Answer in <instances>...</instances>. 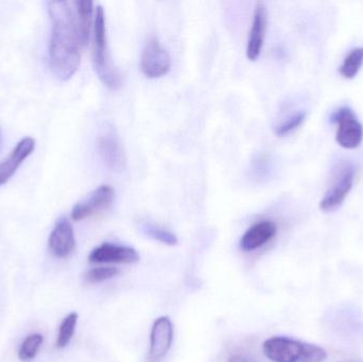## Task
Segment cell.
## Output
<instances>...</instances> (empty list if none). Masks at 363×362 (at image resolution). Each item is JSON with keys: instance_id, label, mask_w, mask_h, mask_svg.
Instances as JSON below:
<instances>
[{"instance_id": "obj_20", "label": "cell", "mask_w": 363, "mask_h": 362, "mask_svg": "<svg viewBox=\"0 0 363 362\" xmlns=\"http://www.w3.org/2000/svg\"><path fill=\"white\" fill-rule=\"evenodd\" d=\"M143 231L149 237L153 238L157 242H161L162 244H168V246H176L179 242L178 237L174 233L161 229V227H155V225H143Z\"/></svg>"}, {"instance_id": "obj_2", "label": "cell", "mask_w": 363, "mask_h": 362, "mask_svg": "<svg viewBox=\"0 0 363 362\" xmlns=\"http://www.w3.org/2000/svg\"><path fill=\"white\" fill-rule=\"evenodd\" d=\"M262 351L272 362H324L328 358V353L321 346L287 337L266 340Z\"/></svg>"}, {"instance_id": "obj_23", "label": "cell", "mask_w": 363, "mask_h": 362, "mask_svg": "<svg viewBox=\"0 0 363 362\" xmlns=\"http://www.w3.org/2000/svg\"><path fill=\"white\" fill-rule=\"evenodd\" d=\"M342 362H359V361H342Z\"/></svg>"}, {"instance_id": "obj_4", "label": "cell", "mask_w": 363, "mask_h": 362, "mask_svg": "<svg viewBox=\"0 0 363 362\" xmlns=\"http://www.w3.org/2000/svg\"><path fill=\"white\" fill-rule=\"evenodd\" d=\"M356 170L350 162L336 164L332 172L330 185L320 202V210L332 213L338 210L347 199L355 182Z\"/></svg>"}, {"instance_id": "obj_13", "label": "cell", "mask_w": 363, "mask_h": 362, "mask_svg": "<svg viewBox=\"0 0 363 362\" xmlns=\"http://www.w3.org/2000/svg\"><path fill=\"white\" fill-rule=\"evenodd\" d=\"M35 149V140L25 137L13 149L8 157L0 163V186L6 184L18 169L19 166L31 155Z\"/></svg>"}, {"instance_id": "obj_16", "label": "cell", "mask_w": 363, "mask_h": 362, "mask_svg": "<svg viewBox=\"0 0 363 362\" xmlns=\"http://www.w3.org/2000/svg\"><path fill=\"white\" fill-rule=\"evenodd\" d=\"M363 65V47L352 49L343 60L340 66V74L343 78L354 79Z\"/></svg>"}, {"instance_id": "obj_8", "label": "cell", "mask_w": 363, "mask_h": 362, "mask_svg": "<svg viewBox=\"0 0 363 362\" xmlns=\"http://www.w3.org/2000/svg\"><path fill=\"white\" fill-rule=\"evenodd\" d=\"M115 191L111 185H101L97 187L86 199L79 202L72 210V218L74 221L84 220L98 213L104 212L110 208L114 201Z\"/></svg>"}, {"instance_id": "obj_9", "label": "cell", "mask_w": 363, "mask_h": 362, "mask_svg": "<svg viewBox=\"0 0 363 362\" xmlns=\"http://www.w3.org/2000/svg\"><path fill=\"white\" fill-rule=\"evenodd\" d=\"M174 341V325L168 317L157 319L150 334V350L148 359L157 362L169 352Z\"/></svg>"}, {"instance_id": "obj_6", "label": "cell", "mask_w": 363, "mask_h": 362, "mask_svg": "<svg viewBox=\"0 0 363 362\" xmlns=\"http://www.w3.org/2000/svg\"><path fill=\"white\" fill-rule=\"evenodd\" d=\"M332 120L338 125L336 140L339 146L353 150L362 145L363 127L351 108H341L333 115Z\"/></svg>"}, {"instance_id": "obj_17", "label": "cell", "mask_w": 363, "mask_h": 362, "mask_svg": "<svg viewBox=\"0 0 363 362\" xmlns=\"http://www.w3.org/2000/svg\"><path fill=\"white\" fill-rule=\"evenodd\" d=\"M43 342H44V338L40 334H32V335L28 336L19 348V361L23 362L33 361L38 355Z\"/></svg>"}, {"instance_id": "obj_19", "label": "cell", "mask_w": 363, "mask_h": 362, "mask_svg": "<svg viewBox=\"0 0 363 362\" xmlns=\"http://www.w3.org/2000/svg\"><path fill=\"white\" fill-rule=\"evenodd\" d=\"M121 273L118 268L115 267H99L94 268L84 274V281L89 284H99L111 280Z\"/></svg>"}, {"instance_id": "obj_18", "label": "cell", "mask_w": 363, "mask_h": 362, "mask_svg": "<svg viewBox=\"0 0 363 362\" xmlns=\"http://www.w3.org/2000/svg\"><path fill=\"white\" fill-rule=\"evenodd\" d=\"M77 323H78V314L72 312L68 315L63 322L60 325L59 335L57 339V348L64 349L69 344L76 332Z\"/></svg>"}, {"instance_id": "obj_3", "label": "cell", "mask_w": 363, "mask_h": 362, "mask_svg": "<svg viewBox=\"0 0 363 362\" xmlns=\"http://www.w3.org/2000/svg\"><path fill=\"white\" fill-rule=\"evenodd\" d=\"M94 66L100 80L112 89L121 86V76L113 66L106 43V13L101 6L96 9L94 19Z\"/></svg>"}, {"instance_id": "obj_10", "label": "cell", "mask_w": 363, "mask_h": 362, "mask_svg": "<svg viewBox=\"0 0 363 362\" xmlns=\"http://www.w3.org/2000/svg\"><path fill=\"white\" fill-rule=\"evenodd\" d=\"M267 26H268V10L264 2L257 1L254 8L253 23L249 33L247 44V57L251 61L259 57L266 38Z\"/></svg>"}, {"instance_id": "obj_7", "label": "cell", "mask_w": 363, "mask_h": 362, "mask_svg": "<svg viewBox=\"0 0 363 362\" xmlns=\"http://www.w3.org/2000/svg\"><path fill=\"white\" fill-rule=\"evenodd\" d=\"M98 152L108 169L123 171L127 165V155L123 142L112 128L104 130L97 140Z\"/></svg>"}, {"instance_id": "obj_12", "label": "cell", "mask_w": 363, "mask_h": 362, "mask_svg": "<svg viewBox=\"0 0 363 362\" xmlns=\"http://www.w3.org/2000/svg\"><path fill=\"white\" fill-rule=\"evenodd\" d=\"M140 257L138 251L131 247L118 244H102L91 251L89 256L91 263L98 264H136Z\"/></svg>"}, {"instance_id": "obj_15", "label": "cell", "mask_w": 363, "mask_h": 362, "mask_svg": "<svg viewBox=\"0 0 363 362\" xmlns=\"http://www.w3.org/2000/svg\"><path fill=\"white\" fill-rule=\"evenodd\" d=\"M74 6H76L77 17H78L81 45L84 47L89 43V33H91L94 4L89 0H79V1H74Z\"/></svg>"}, {"instance_id": "obj_1", "label": "cell", "mask_w": 363, "mask_h": 362, "mask_svg": "<svg viewBox=\"0 0 363 362\" xmlns=\"http://www.w3.org/2000/svg\"><path fill=\"white\" fill-rule=\"evenodd\" d=\"M48 12L52 21L49 63L60 80H69L80 66L82 47L74 1H49Z\"/></svg>"}, {"instance_id": "obj_11", "label": "cell", "mask_w": 363, "mask_h": 362, "mask_svg": "<svg viewBox=\"0 0 363 362\" xmlns=\"http://www.w3.org/2000/svg\"><path fill=\"white\" fill-rule=\"evenodd\" d=\"M50 252L57 259H66L76 249L74 227L68 219L61 218L57 221L48 239Z\"/></svg>"}, {"instance_id": "obj_22", "label": "cell", "mask_w": 363, "mask_h": 362, "mask_svg": "<svg viewBox=\"0 0 363 362\" xmlns=\"http://www.w3.org/2000/svg\"><path fill=\"white\" fill-rule=\"evenodd\" d=\"M228 362H250L249 359L245 358V356H241V355H235V356H232L230 358Z\"/></svg>"}, {"instance_id": "obj_5", "label": "cell", "mask_w": 363, "mask_h": 362, "mask_svg": "<svg viewBox=\"0 0 363 362\" xmlns=\"http://www.w3.org/2000/svg\"><path fill=\"white\" fill-rule=\"evenodd\" d=\"M172 57L157 38H149L140 55V69L150 79L161 78L169 72Z\"/></svg>"}, {"instance_id": "obj_21", "label": "cell", "mask_w": 363, "mask_h": 362, "mask_svg": "<svg viewBox=\"0 0 363 362\" xmlns=\"http://www.w3.org/2000/svg\"><path fill=\"white\" fill-rule=\"evenodd\" d=\"M306 119V113L300 112L290 116L287 120L275 128V133L279 136H286L298 129Z\"/></svg>"}, {"instance_id": "obj_14", "label": "cell", "mask_w": 363, "mask_h": 362, "mask_svg": "<svg viewBox=\"0 0 363 362\" xmlns=\"http://www.w3.org/2000/svg\"><path fill=\"white\" fill-rule=\"evenodd\" d=\"M277 233V227L273 221L264 220L252 225L240 239V248L245 252L257 250L268 244Z\"/></svg>"}]
</instances>
